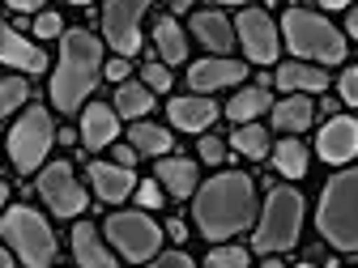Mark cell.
Wrapping results in <instances>:
<instances>
[{
	"label": "cell",
	"mask_w": 358,
	"mask_h": 268,
	"mask_svg": "<svg viewBox=\"0 0 358 268\" xmlns=\"http://www.w3.org/2000/svg\"><path fill=\"white\" fill-rule=\"evenodd\" d=\"M154 38H158V52H162V60L166 64H179L188 56V43H184V30H179L171 17H162L158 26H154Z\"/></svg>",
	"instance_id": "22"
},
{
	"label": "cell",
	"mask_w": 358,
	"mask_h": 268,
	"mask_svg": "<svg viewBox=\"0 0 358 268\" xmlns=\"http://www.w3.org/2000/svg\"><path fill=\"white\" fill-rule=\"evenodd\" d=\"M13 9H22V13H30V9H38V0H9Z\"/></svg>",
	"instance_id": "40"
},
{
	"label": "cell",
	"mask_w": 358,
	"mask_h": 268,
	"mask_svg": "<svg viewBox=\"0 0 358 268\" xmlns=\"http://www.w3.org/2000/svg\"><path fill=\"white\" fill-rule=\"evenodd\" d=\"M73 255H77V264L81 268H115V260H111V251L99 243V234H94V226H81L73 230Z\"/></svg>",
	"instance_id": "16"
},
{
	"label": "cell",
	"mask_w": 358,
	"mask_h": 268,
	"mask_svg": "<svg viewBox=\"0 0 358 268\" xmlns=\"http://www.w3.org/2000/svg\"><path fill=\"white\" fill-rule=\"evenodd\" d=\"M248 68L239 64V60H201V64H192V73H188V81H192V89H222V85H235L239 77H243Z\"/></svg>",
	"instance_id": "14"
},
{
	"label": "cell",
	"mask_w": 358,
	"mask_h": 268,
	"mask_svg": "<svg viewBox=\"0 0 358 268\" xmlns=\"http://www.w3.org/2000/svg\"><path fill=\"white\" fill-rule=\"evenodd\" d=\"M73 5H90V0H73Z\"/></svg>",
	"instance_id": "46"
},
{
	"label": "cell",
	"mask_w": 358,
	"mask_h": 268,
	"mask_svg": "<svg viewBox=\"0 0 358 268\" xmlns=\"http://www.w3.org/2000/svg\"><path fill=\"white\" fill-rule=\"evenodd\" d=\"M278 85L290 89V94H299V89H324L329 77L320 68H307V64H286V68H278Z\"/></svg>",
	"instance_id": "21"
},
{
	"label": "cell",
	"mask_w": 358,
	"mask_h": 268,
	"mask_svg": "<svg viewBox=\"0 0 358 268\" xmlns=\"http://www.w3.org/2000/svg\"><path fill=\"white\" fill-rule=\"evenodd\" d=\"M299 268H311V264H299Z\"/></svg>",
	"instance_id": "48"
},
{
	"label": "cell",
	"mask_w": 358,
	"mask_h": 268,
	"mask_svg": "<svg viewBox=\"0 0 358 268\" xmlns=\"http://www.w3.org/2000/svg\"><path fill=\"white\" fill-rule=\"evenodd\" d=\"M264 268H282V264H278V260H268V264H264Z\"/></svg>",
	"instance_id": "45"
},
{
	"label": "cell",
	"mask_w": 358,
	"mask_h": 268,
	"mask_svg": "<svg viewBox=\"0 0 358 268\" xmlns=\"http://www.w3.org/2000/svg\"><path fill=\"white\" fill-rule=\"evenodd\" d=\"M205 268H248V251H239V247H217V251H209Z\"/></svg>",
	"instance_id": "30"
},
{
	"label": "cell",
	"mask_w": 358,
	"mask_h": 268,
	"mask_svg": "<svg viewBox=\"0 0 358 268\" xmlns=\"http://www.w3.org/2000/svg\"><path fill=\"white\" fill-rule=\"evenodd\" d=\"M320 5H324V9H345L350 0H320Z\"/></svg>",
	"instance_id": "41"
},
{
	"label": "cell",
	"mask_w": 358,
	"mask_h": 268,
	"mask_svg": "<svg viewBox=\"0 0 358 268\" xmlns=\"http://www.w3.org/2000/svg\"><path fill=\"white\" fill-rule=\"evenodd\" d=\"M358 154V124L354 119H329L320 132V158L324 162H350Z\"/></svg>",
	"instance_id": "12"
},
{
	"label": "cell",
	"mask_w": 358,
	"mask_h": 268,
	"mask_svg": "<svg viewBox=\"0 0 358 268\" xmlns=\"http://www.w3.org/2000/svg\"><path fill=\"white\" fill-rule=\"evenodd\" d=\"M235 149H239V154H248V158H264V149H268L264 128H256V124H243V128L235 132Z\"/></svg>",
	"instance_id": "28"
},
{
	"label": "cell",
	"mask_w": 358,
	"mask_h": 268,
	"mask_svg": "<svg viewBox=\"0 0 358 268\" xmlns=\"http://www.w3.org/2000/svg\"><path fill=\"white\" fill-rule=\"evenodd\" d=\"M235 30H239L243 47H248V56H252L256 64H273V60H278V30H273V22H268V13L243 9Z\"/></svg>",
	"instance_id": "11"
},
{
	"label": "cell",
	"mask_w": 358,
	"mask_h": 268,
	"mask_svg": "<svg viewBox=\"0 0 358 268\" xmlns=\"http://www.w3.org/2000/svg\"><path fill=\"white\" fill-rule=\"evenodd\" d=\"M299 226H303L299 192L273 188L268 192V204H264V217H260V230H256V251H286V247H294Z\"/></svg>",
	"instance_id": "5"
},
{
	"label": "cell",
	"mask_w": 358,
	"mask_h": 268,
	"mask_svg": "<svg viewBox=\"0 0 358 268\" xmlns=\"http://www.w3.org/2000/svg\"><path fill=\"white\" fill-rule=\"evenodd\" d=\"M0 60L13 64V68H26V73H43L48 68V56H43L34 43H26L13 26L0 22Z\"/></svg>",
	"instance_id": "13"
},
{
	"label": "cell",
	"mask_w": 358,
	"mask_h": 268,
	"mask_svg": "<svg viewBox=\"0 0 358 268\" xmlns=\"http://www.w3.org/2000/svg\"><path fill=\"white\" fill-rule=\"evenodd\" d=\"M132 158H137V149H132V145H120V149H115V162H120V166H132Z\"/></svg>",
	"instance_id": "38"
},
{
	"label": "cell",
	"mask_w": 358,
	"mask_h": 268,
	"mask_svg": "<svg viewBox=\"0 0 358 268\" xmlns=\"http://www.w3.org/2000/svg\"><path fill=\"white\" fill-rule=\"evenodd\" d=\"M90 179H94V192L103 200H124L132 192V170L120 162H94L90 166Z\"/></svg>",
	"instance_id": "15"
},
{
	"label": "cell",
	"mask_w": 358,
	"mask_h": 268,
	"mask_svg": "<svg viewBox=\"0 0 358 268\" xmlns=\"http://www.w3.org/2000/svg\"><path fill=\"white\" fill-rule=\"evenodd\" d=\"M103 73H107L111 81H124V77H128V64H124V56H120V60H111V64H103Z\"/></svg>",
	"instance_id": "37"
},
{
	"label": "cell",
	"mask_w": 358,
	"mask_h": 268,
	"mask_svg": "<svg viewBox=\"0 0 358 268\" xmlns=\"http://www.w3.org/2000/svg\"><path fill=\"white\" fill-rule=\"evenodd\" d=\"M145 85H150V89H166V85H171V73H166L162 64H150V68H145Z\"/></svg>",
	"instance_id": "31"
},
{
	"label": "cell",
	"mask_w": 358,
	"mask_h": 268,
	"mask_svg": "<svg viewBox=\"0 0 358 268\" xmlns=\"http://www.w3.org/2000/svg\"><path fill=\"white\" fill-rule=\"evenodd\" d=\"M52 141H56L52 115L43 111V107H30V111L17 119V128L9 132V154H13L17 170H34V166L43 162V154L52 149Z\"/></svg>",
	"instance_id": "7"
},
{
	"label": "cell",
	"mask_w": 358,
	"mask_h": 268,
	"mask_svg": "<svg viewBox=\"0 0 358 268\" xmlns=\"http://www.w3.org/2000/svg\"><path fill=\"white\" fill-rule=\"evenodd\" d=\"M38 196L52 204V213H60V217H77L81 209H85V192H81V184L73 179V166L69 162H56V166H48L38 174Z\"/></svg>",
	"instance_id": "10"
},
{
	"label": "cell",
	"mask_w": 358,
	"mask_h": 268,
	"mask_svg": "<svg viewBox=\"0 0 358 268\" xmlns=\"http://www.w3.org/2000/svg\"><path fill=\"white\" fill-rule=\"evenodd\" d=\"M103 73V52H99V38L90 30H69L64 34V56H60V68H56V81H52V103L69 115L77 111V103L94 89Z\"/></svg>",
	"instance_id": "2"
},
{
	"label": "cell",
	"mask_w": 358,
	"mask_h": 268,
	"mask_svg": "<svg viewBox=\"0 0 358 268\" xmlns=\"http://www.w3.org/2000/svg\"><path fill=\"white\" fill-rule=\"evenodd\" d=\"M350 34H354V38H358V9H354V13H350Z\"/></svg>",
	"instance_id": "42"
},
{
	"label": "cell",
	"mask_w": 358,
	"mask_h": 268,
	"mask_svg": "<svg viewBox=\"0 0 358 268\" xmlns=\"http://www.w3.org/2000/svg\"><path fill=\"white\" fill-rule=\"evenodd\" d=\"M0 268H13V260H9V255H5V251H0Z\"/></svg>",
	"instance_id": "43"
},
{
	"label": "cell",
	"mask_w": 358,
	"mask_h": 268,
	"mask_svg": "<svg viewBox=\"0 0 358 268\" xmlns=\"http://www.w3.org/2000/svg\"><path fill=\"white\" fill-rule=\"evenodd\" d=\"M115 107H120V115H128V119H137V115H145V111L154 107V94H150V85H128V81H120V94H115Z\"/></svg>",
	"instance_id": "24"
},
{
	"label": "cell",
	"mask_w": 358,
	"mask_h": 268,
	"mask_svg": "<svg viewBox=\"0 0 358 268\" xmlns=\"http://www.w3.org/2000/svg\"><path fill=\"white\" fill-rule=\"evenodd\" d=\"M264 107H268V89H264V85H252V89H243V94H235V98H231L227 115H231L235 124H243V119L260 115Z\"/></svg>",
	"instance_id": "25"
},
{
	"label": "cell",
	"mask_w": 358,
	"mask_h": 268,
	"mask_svg": "<svg viewBox=\"0 0 358 268\" xmlns=\"http://www.w3.org/2000/svg\"><path fill=\"white\" fill-rule=\"evenodd\" d=\"M222 154H227V149H222L217 137H205V141H201V158H205V162H222Z\"/></svg>",
	"instance_id": "34"
},
{
	"label": "cell",
	"mask_w": 358,
	"mask_h": 268,
	"mask_svg": "<svg viewBox=\"0 0 358 268\" xmlns=\"http://www.w3.org/2000/svg\"><path fill=\"white\" fill-rule=\"evenodd\" d=\"M273 162H278V170H282L286 179L307 174V149H303L299 141H282V145L273 149Z\"/></svg>",
	"instance_id": "27"
},
{
	"label": "cell",
	"mask_w": 358,
	"mask_h": 268,
	"mask_svg": "<svg viewBox=\"0 0 358 268\" xmlns=\"http://www.w3.org/2000/svg\"><path fill=\"white\" fill-rule=\"evenodd\" d=\"M132 149H137V154H166L171 149L166 128H158V124H132Z\"/></svg>",
	"instance_id": "26"
},
{
	"label": "cell",
	"mask_w": 358,
	"mask_h": 268,
	"mask_svg": "<svg viewBox=\"0 0 358 268\" xmlns=\"http://www.w3.org/2000/svg\"><path fill=\"white\" fill-rule=\"evenodd\" d=\"M316 221L337 251H358V170H341L337 179H329Z\"/></svg>",
	"instance_id": "3"
},
{
	"label": "cell",
	"mask_w": 358,
	"mask_h": 268,
	"mask_svg": "<svg viewBox=\"0 0 358 268\" xmlns=\"http://www.w3.org/2000/svg\"><path fill=\"white\" fill-rule=\"evenodd\" d=\"M227 5H239V0H227Z\"/></svg>",
	"instance_id": "47"
},
{
	"label": "cell",
	"mask_w": 358,
	"mask_h": 268,
	"mask_svg": "<svg viewBox=\"0 0 358 268\" xmlns=\"http://www.w3.org/2000/svg\"><path fill=\"white\" fill-rule=\"evenodd\" d=\"M192 34L205 43V47H213V52H227L231 43H235V30L227 26L222 13H196L192 17Z\"/></svg>",
	"instance_id": "19"
},
{
	"label": "cell",
	"mask_w": 358,
	"mask_h": 268,
	"mask_svg": "<svg viewBox=\"0 0 358 268\" xmlns=\"http://www.w3.org/2000/svg\"><path fill=\"white\" fill-rule=\"evenodd\" d=\"M150 268H192V260L179 255V251H171V255H158V264H150Z\"/></svg>",
	"instance_id": "36"
},
{
	"label": "cell",
	"mask_w": 358,
	"mask_h": 268,
	"mask_svg": "<svg viewBox=\"0 0 358 268\" xmlns=\"http://www.w3.org/2000/svg\"><path fill=\"white\" fill-rule=\"evenodd\" d=\"M158 179H162V188H166L171 196H192V188H196V170H192V162H184V158L158 162Z\"/></svg>",
	"instance_id": "20"
},
{
	"label": "cell",
	"mask_w": 358,
	"mask_h": 268,
	"mask_svg": "<svg viewBox=\"0 0 358 268\" xmlns=\"http://www.w3.org/2000/svg\"><path fill=\"white\" fill-rule=\"evenodd\" d=\"M0 230L5 239L13 243V251L22 255V264L30 268H48L56 260V239L48 230V221H43L34 209H9L5 221H0Z\"/></svg>",
	"instance_id": "6"
},
{
	"label": "cell",
	"mask_w": 358,
	"mask_h": 268,
	"mask_svg": "<svg viewBox=\"0 0 358 268\" xmlns=\"http://www.w3.org/2000/svg\"><path fill=\"white\" fill-rule=\"evenodd\" d=\"M213 115H217V107L205 103V98H175V103H171V119H175V128H188V132L209 128Z\"/></svg>",
	"instance_id": "18"
},
{
	"label": "cell",
	"mask_w": 358,
	"mask_h": 268,
	"mask_svg": "<svg viewBox=\"0 0 358 268\" xmlns=\"http://www.w3.org/2000/svg\"><path fill=\"white\" fill-rule=\"evenodd\" d=\"M107 239L120 247L124 260H150L158 251V226L145 217V213H115L107 221Z\"/></svg>",
	"instance_id": "8"
},
{
	"label": "cell",
	"mask_w": 358,
	"mask_h": 268,
	"mask_svg": "<svg viewBox=\"0 0 358 268\" xmlns=\"http://www.w3.org/2000/svg\"><path fill=\"white\" fill-rule=\"evenodd\" d=\"M273 124L282 128V132H303L307 124H311V103L307 98H286V103H278L273 107Z\"/></svg>",
	"instance_id": "23"
},
{
	"label": "cell",
	"mask_w": 358,
	"mask_h": 268,
	"mask_svg": "<svg viewBox=\"0 0 358 268\" xmlns=\"http://www.w3.org/2000/svg\"><path fill=\"white\" fill-rule=\"evenodd\" d=\"M34 34H48V38L60 34V17H56V13H43V17L34 22Z\"/></svg>",
	"instance_id": "35"
},
{
	"label": "cell",
	"mask_w": 358,
	"mask_h": 268,
	"mask_svg": "<svg viewBox=\"0 0 358 268\" xmlns=\"http://www.w3.org/2000/svg\"><path fill=\"white\" fill-rule=\"evenodd\" d=\"M341 98L345 103H358V68H345V77H341Z\"/></svg>",
	"instance_id": "32"
},
{
	"label": "cell",
	"mask_w": 358,
	"mask_h": 268,
	"mask_svg": "<svg viewBox=\"0 0 358 268\" xmlns=\"http://www.w3.org/2000/svg\"><path fill=\"white\" fill-rule=\"evenodd\" d=\"M5 196H9V192H5V184H0V204H5Z\"/></svg>",
	"instance_id": "44"
},
{
	"label": "cell",
	"mask_w": 358,
	"mask_h": 268,
	"mask_svg": "<svg viewBox=\"0 0 358 268\" xmlns=\"http://www.w3.org/2000/svg\"><path fill=\"white\" fill-rule=\"evenodd\" d=\"M256 209V192L248 174H217L196 196V226L205 239H231L239 234Z\"/></svg>",
	"instance_id": "1"
},
{
	"label": "cell",
	"mask_w": 358,
	"mask_h": 268,
	"mask_svg": "<svg viewBox=\"0 0 358 268\" xmlns=\"http://www.w3.org/2000/svg\"><path fill=\"white\" fill-rule=\"evenodd\" d=\"M286 43H290V52L294 56H307V60H324V64H337L345 60V38L316 13H307V9H290L286 22Z\"/></svg>",
	"instance_id": "4"
},
{
	"label": "cell",
	"mask_w": 358,
	"mask_h": 268,
	"mask_svg": "<svg viewBox=\"0 0 358 268\" xmlns=\"http://www.w3.org/2000/svg\"><path fill=\"white\" fill-rule=\"evenodd\" d=\"M166 234H171V239H184V234H188V226H184V221H171Z\"/></svg>",
	"instance_id": "39"
},
{
	"label": "cell",
	"mask_w": 358,
	"mask_h": 268,
	"mask_svg": "<svg viewBox=\"0 0 358 268\" xmlns=\"http://www.w3.org/2000/svg\"><path fill=\"white\" fill-rule=\"evenodd\" d=\"M26 94H30V89H26V81H22V77L0 81V115H9L17 103H26Z\"/></svg>",
	"instance_id": "29"
},
{
	"label": "cell",
	"mask_w": 358,
	"mask_h": 268,
	"mask_svg": "<svg viewBox=\"0 0 358 268\" xmlns=\"http://www.w3.org/2000/svg\"><path fill=\"white\" fill-rule=\"evenodd\" d=\"M137 200H141L145 209H158V204H162V192H158V184H141V188H137Z\"/></svg>",
	"instance_id": "33"
},
{
	"label": "cell",
	"mask_w": 358,
	"mask_h": 268,
	"mask_svg": "<svg viewBox=\"0 0 358 268\" xmlns=\"http://www.w3.org/2000/svg\"><path fill=\"white\" fill-rule=\"evenodd\" d=\"M81 141L85 149H103L115 141V111L111 107H90L81 119Z\"/></svg>",
	"instance_id": "17"
},
{
	"label": "cell",
	"mask_w": 358,
	"mask_h": 268,
	"mask_svg": "<svg viewBox=\"0 0 358 268\" xmlns=\"http://www.w3.org/2000/svg\"><path fill=\"white\" fill-rule=\"evenodd\" d=\"M145 9H150V0H107L103 30H107V43L120 56H137V47H141V13Z\"/></svg>",
	"instance_id": "9"
}]
</instances>
